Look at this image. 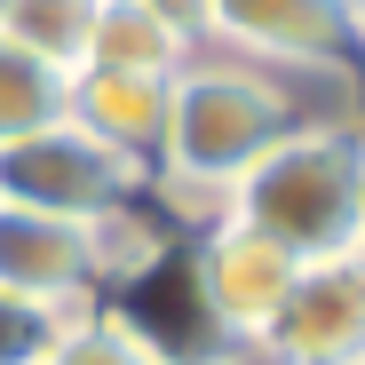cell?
Segmentation results:
<instances>
[{
  "label": "cell",
  "mask_w": 365,
  "mask_h": 365,
  "mask_svg": "<svg viewBox=\"0 0 365 365\" xmlns=\"http://www.w3.org/2000/svg\"><path fill=\"white\" fill-rule=\"evenodd\" d=\"M294 128H302V103L278 72L247 64V56H222V48H199L175 72V119H167V151L151 175L175 199H207L222 215L230 182Z\"/></svg>",
  "instance_id": "6da1fadb"
},
{
  "label": "cell",
  "mask_w": 365,
  "mask_h": 365,
  "mask_svg": "<svg viewBox=\"0 0 365 365\" xmlns=\"http://www.w3.org/2000/svg\"><path fill=\"white\" fill-rule=\"evenodd\" d=\"M222 215L262 230L294 262L357 255V230H365V128H349V119H302L286 143H270L230 182Z\"/></svg>",
  "instance_id": "7a4b0ae2"
},
{
  "label": "cell",
  "mask_w": 365,
  "mask_h": 365,
  "mask_svg": "<svg viewBox=\"0 0 365 365\" xmlns=\"http://www.w3.org/2000/svg\"><path fill=\"white\" fill-rule=\"evenodd\" d=\"M143 182H151V167H135V159H119L111 143H96L80 119H48V128L0 143V207L103 222L119 207H135Z\"/></svg>",
  "instance_id": "3957f363"
},
{
  "label": "cell",
  "mask_w": 365,
  "mask_h": 365,
  "mask_svg": "<svg viewBox=\"0 0 365 365\" xmlns=\"http://www.w3.org/2000/svg\"><path fill=\"white\" fill-rule=\"evenodd\" d=\"M294 270H302V262H294L286 247H270L262 230L230 222V215H215V222L191 238V278H199V302H207L215 334H222L238 357H255V349H262L270 318L286 310V294H294Z\"/></svg>",
  "instance_id": "277c9868"
},
{
  "label": "cell",
  "mask_w": 365,
  "mask_h": 365,
  "mask_svg": "<svg viewBox=\"0 0 365 365\" xmlns=\"http://www.w3.org/2000/svg\"><path fill=\"white\" fill-rule=\"evenodd\" d=\"M207 48L262 72H341L357 64V16L341 0H199Z\"/></svg>",
  "instance_id": "5b68a950"
},
{
  "label": "cell",
  "mask_w": 365,
  "mask_h": 365,
  "mask_svg": "<svg viewBox=\"0 0 365 365\" xmlns=\"http://www.w3.org/2000/svg\"><path fill=\"white\" fill-rule=\"evenodd\" d=\"M255 365H365V255L302 262Z\"/></svg>",
  "instance_id": "8992f818"
},
{
  "label": "cell",
  "mask_w": 365,
  "mask_h": 365,
  "mask_svg": "<svg viewBox=\"0 0 365 365\" xmlns=\"http://www.w3.org/2000/svg\"><path fill=\"white\" fill-rule=\"evenodd\" d=\"M64 119H80V128L96 143H111L119 159H135V167H159L167 151V119H175V80H151V72H72V103Z\"/></svg>",
  "instance_id": "52a82bcc"
},
{
  "label": "cell",
  "mask_w": 365,
  "mask_h": 365,
  "mask_svg": "<svg viewBox=\"0 0 365 365\" xmlns=\"http://www.w3.org/2000/svg\"><path fill=\"white\" fill-rule=\"evenodd\" d=\"M199 56V40L167 24L151 0H96V32H88V64L103 72H151V80H175L182 64ZM80 64V72H88Z\"/></svg>",
  "instance_id": "ba28073f"
},
{
  "label": "cell",
  "mask_w": 365,
  "mask_h": 365,
  "mask_svg": "<svg viewBox=\"0 0 365 365\" xmlns=\"http://www.w3.org/2000/svg\"><path fill=\"white\" fill-rule=\"evenodd\" d=\"M72 103V72L40 64L32 48H16L9 32H0V143H16L32 128H48V119H64Z\"/></svg>",
  "instance_id": "9c48e42d"
},
{
  "label": "cell",
  "mask_w": 365,
  "mask_h": 365,
  "mask_svg": "<svg viewBox=\"0 0 365 365\" xmlns=\"http://www.w3.org/2000/svg\"><path fill=\"white\" fill-rule=\"evenodd\" d=\"M0 32H9L16 48H32L40 64L80 72L88 64V32H96V0H9Z\"/></svg>",
  "instance_id": "30bf717a"
},
{
  "label": "cell",
  "mask_w": 365,
  "mask_h": 365,
  "mask_svg": "<svg viewBox=\"0 0 365 365\" xmlns=\"http://www.w3.org/2000/svg\"><path fill=\"white\" fill-rule=\"evenodd\" d=\"M48 365H167V357H159L128 318H119V310H103V302H96V310H72V318H64Z\"/></svg>",
  "instance_id": "8fae6325"
},
{
  "label": "cell",
  "mask_w": 365,
  "mask_h": 365,
  "mask_svg": "<svg viewBox=\"0 0 365 365\" xmlns=\"http://www.w3.org/2000/svg\"><path fill=\"white\" fill-rule=\"evenodd\" d=\"M72 310H48V302H24V294H0V365H48L56 334H64Z\"/></svg>",
  "instance_id": "7c38bea8"
},
{
  "label": "cell",
  "mask_w": 365,
  "mask_h": 365,
  "mask_svg": "<svg viewBox=\"0 0 365 365\" xmlns=\"http://www.w3.org/2000/svg\"><path fill=\"white\" fill-rule=\"evenodd\" d=\"M151 9H159L167 24H182V32H191V40L207 48V9H199V0H151Z\"/></svg>",
  "instance_id": "4fadbf2b"
},
{
  "label": "cell",
  "mask_w": 365,
  "mask_h": 365,
  "mask_svg": "<svg viewBox=\"0 0 365 365\" xmlns=\"http://www.w3.org/2000/svg\"><path fill=\"white\" fill-rule=\"evenodd\" d=\"M341 9H349V16H357V24H365V0H341Z\"/></svg>",
  "instance_id": "5bb4252c"
},
{
  "label": "cell",
  "mask_w": 365,
  "mask_h": 365,
  "mask_svg": "<svg viewBox=\"0 0 365 365\" xmlns=\"http://www.w3.org/2000/svg\"><path fill=\"white\" fill-rule=\"evenodd\" d=\"M357 56H365V24H357Z\"/></svg>",
  "instance_id": "9a60e30c"
},
{
  "label": "cell",
  "mask_w": 365,
  "mask_h": 365,
  "mask_svg": "<svg viewBox=\"0 0 365 365\" xmlns=\"http://www.w3.org/2000/svg\"><path fill=\"white\" fill-rule=\"evenodd\" d=\"M357 255H365V230H357Z\"/></svg>",
  "instance_id": "2e32d148"
},
{
  "label": "cell",
  "mask_w": 365,
  "mask_h": 365,
  "mask_svg": "<svg viewBox=\"0 0 365 365\" xmlns=\"http://www.w3.org/2000/svg\"><path fill=\"white\" fill-rule=\"evenodd\" d=\"M0 16H9V0H0Z\"/></svg>",
  "instance_id": "e0dca14e"
}]
</instances>
